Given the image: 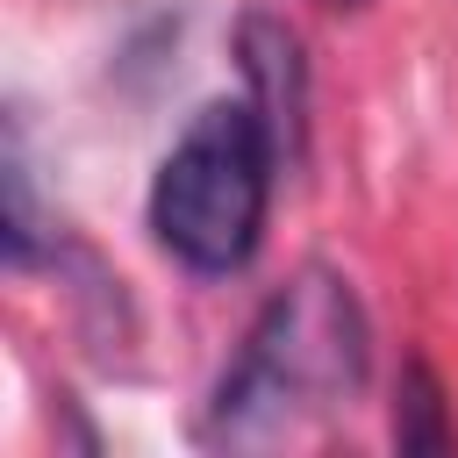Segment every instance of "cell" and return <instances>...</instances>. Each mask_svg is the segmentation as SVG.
Wrapping results in <instances>:
<instances>
[{
    "mask_svg": "<svg viewBox=\"0 0 458 458\" xmlns=\"http://www.w3.org/2000/svg\"><path fill=\"white\" fill-rule=\"evenodd\" d=\"M236 72H243V93L272 122L286 172H293L308 150V50H301V36L279 14H243L236 21Z\"/></svg>",
    "mask_w": 458,
    "mask_h": 458,
    "instance_id": "3957f363",
    "label": "cell"
},
{
    "mask_svg": "<svg viewBox=\"0 0 458 458\" xmlns=\"http://www.w3.org/2000/svg\"><path fill=\"white\" fill-rule=\"evenodd\" d=\"M279 172H286V150L272 122L250 107V93L208 100L150 172V193H143L150 243L186 279H236L265 243Z\"/></svg>",
    "mask_w": 458,
    "mask_h": 458,
    "instance_id": "7a4b0ae2",
    "label": "cell"
},
{
    "mask_svg": "<svg viewBox=\"0 0 458 458\" xmlns=\"http://www.w3.org/2000/svg\"><path fill=\"white\" fill-rule=\"evenodd\" d=\"M394 444L401 451H458L451 394H444V379H437L429 358H401V379H394Z\"/></svg>",
    "mask_w": 458,
    "mask_h": 458,
    "instance_id": "277c9868",
    "label": "cell"
},
{
    "mask_svg": "<svg viewBox=\"0 0 458 458\" xmlns=\"http://www.w3.org/2000/svg\"><path fill=\"white\" fill-rule=\"evenodd\" d=\"M372 379V315L336 265H301L265 293L236 358L215 372L193 444L208 451H265L301 437L315 415H336Z\"/></svg>",
    "mask_w": 458,
    "mask_h": 458,
    "instance_id": "6da1fadb",
    "label": "cell"
},
{
    "mask_svg": "<svg viewBox=\"0 0 458 458\" xmlns=\"http://www.w3.org/2000/svg\"><path fill=\"white\" fill-rule=\"evenodd\" d=\"M322 7H365V0H322Z\"/></svg>",
    "mask_w": 458,
    "mask_h": 458,
    "instance_id": "5b68a950",
    "label": "cell"
}]
</instances>
